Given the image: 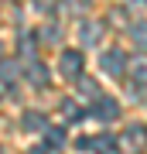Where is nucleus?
<instances>
[{
  "instance_id": "9b49d317",
  "label": "nucleus",
  "mask_w": 147,
  "mask_h": 154,
  "mask_svg": "<svg viewBox=\"0 0 147 154\" xmlns=\"http://www.w3.org/2000/svg\"><path fill=\"white\" fill-rule=\"evenodd\" d=\"M44 140H48L51 151H58L62 144H65V130H62V127H44Z\"/></svg>"
},
{
  "instance_id": "423d86ee",
  "label": "nucleus",
  "mask_w": 147,
  "mask_h": 154,
  "mask_svg": "<svg viewBox=\"0 0 147 154\" xmlns=\"http://www.w3.org/2000/svg\"><path fill=\"white\" fill-rule=\"evenodd\" d=\"M82 34V45H99V38H103V24H96V21H86L79 28Z\"/></svg>"
},
{
  "instance_id": "0eeeda50",
  "label": "nucleus",
  "mask_w": 147,
  "mask_h": 154,
  "mask_svg": "<svg viewBox=\"0 0 147 154\" xmlns=\"http://www.w3.org/2000/svg\"><path fill=\"white\" fill-rule=\"evenodd\" d=\"M86 144H89V151H96V154H113V137L109 134H99V137H86Z\"/></svg>"
},
{
  "instance_id": "20e7f679",
  "label": "nucleus",
  "mask_w": 147,
  "mask_h": 154,
  "mask_svg": "<svg viewBox=\"0 0 147 154\" xmlns=\"http://www.w3.org/2000/svg\"><path fill=\"white\" fill-rule=\"evenodd\" d=\"M123 144H127L130 151H144V147H147V127H144V123H130V127L123 130Z\"/></svg>"
},
{
  "instance_id": "f3484780",
  "label": "nucleus",
  "mask_w": 147,
  "mask_h": 154,
  "mask_svg": "<svg viewBox=\"0 0 147 154\" xmlns=\"http://www.w3.org/2000/svg\"><path fill=\"white\" fill-rule=\"evenodd\" d=\"M79 93L89 96V99H99V86L93 82V79H79Z\"/></svg>"
},
{
  "instance_id": "dca6fc26",
  "label": "nucleus",
  "mask_w": 147,
  "mask_h": 154,
  "mask_svg": "<svg viewBox=\"0 0 147 154\" xmlns=\"http://www.w3.org/2000/svg\"><path fill=\"white\" fill-rule=\"evenodd\" d=\"M62 4H65L69 14H86L89 7H93V0H62Z\"/></svg>"
},
{
  "instance_id": "2eb2a0df",
  "label": "nucleus",
  "mask_w": 147,
  "mask_h": 154,
  "mask_svg": "<svg viewBox=\"0 0 147 154\" xmlns=\"http://www.w3.org/2000/svg\"><path fill=\"white\" fill-rule=\"evenodd\" d=\"M58 38H62V31L55 28V24H48V28H41V31H38V41H48V45H58Z\"/></svg>"
},
{
  "instance_id": "ddd939ff",
  "label": "nucleus",
  "mask_w": 147,
  "mask_h": 154,
  "mask_svg": "<svg viewBox=\"0 0 147 154\" xmlns=\"http://www.w3.org/2000/svg\"><path fill=\"white\" fill-rule=\"evenodd\" d=\"M62 113H65V120H69V123H79V120H86V113H82L75 103H62Z\"/></svg>"
},
{
  "instance_id": "7ed1b4c3",
  "label": "nucleus",
  "mask_w": 147,
  "mask_h": 154,
  "mask_svg": "<svg viewBox=\"0 0 147 154\" xmlns=\"http://www.w3.org/2000/svg\"><path fill=\"white\" fill-rule=\"evenodd\" d=\"M93 116H96V120H103V123H113L116 116H120V103L109 99V96H99L96 103H93Z\"/></svg>"
},
{
  "instance_id": "9d476101",
  "label": "nucleus",
  "mask_w": 147,
  "mask_h": 154,
  "mask_svg": "<svg viewBox=\"0 0 147 154\" xmlns=\"http://www.w3.org/2000/svg\"><path fill=\"white\" fill-rule=\"evenodd\" d=\"M17 75H21V69H17V62H11V58H4L0 62V82H17Z\"/></svg>"
},
{
  "instance_id": "39448f33",
  "label": "nucleus",
  "mask_w": 147,
  "mask_h": 154,
  "mask_svg": "<svg viewBox=\"0 0 147 154\" xmlns=\"http://www.w3.org/2000/svg\"><path fill=\"white\" fill-rule=\"evenodd\" d=\"M24 69H27V79H31V86H38V89H44V86H48L51 72H48V65H44V62L31 58V62H24Z\"/></svg>"
},
{
  "instance_id": "aec40b11",
  "label": "nucleus",
  "mask_w": 147,
  "mask_h": 154,
  "mask_svg": "<svg viewBox=\"0 0 147 154\" xmlns=\"http://www.w3.org/2000/svg\"><path fill=\"white\" fill-rule=\"evenodd\" d=\"M0 51H4V48H0Z\"/></svg>"
},
{
  "instance_id": "4468645a",
  "label": "nucleus",
  "mask_w": 147,
  "mask_h": 154,
  "mask_svg": "<svg viewBox=\"0 0 147 154\" xmlns=\"http://www.w3.org/2000/svg\"><path fill=\"white\" fill-rule=\"evenodd\" d=\"M130 38H133L137 48H147V24H133V28H130Z\"/></svg>"
},
{
  "instance_id": "a211bd4d",
  "label": "nucleus",
  "mask_w": 147,
  "mask_h": 154,
  "mask_svg": "<svg viewBox=\"0 0 147 154\" xmlns=\"http://www.w3.org/2000/svg\"><path fill=\"white\" fill-rule=\"evenodd\" d=\"M34 11H41V14H51V11H55V0H34Z\"/></svg>"
},
{
  "instance_id": "6ab92c4d",
  "label": "nucleus",
  "mask_w": 147,
  "mask_h": 154,
  "mask_svg": "<svg viewBox=\"0 0 147 154\" xmlns=\"http://www.w3.org/2000/svg\"><path fill=\"white\" fill-rule=\"evenodd\" d=\"M34 154H55L51 147H34Z\"/></svg>"
},
{
  "instance_id": "f03ea898",
  "label": "nucleus",
  "mask_w": 147,
  "mask_h": 154,
  "mask_svg": "<svg viewBox=\"0 0 147 154\" xmlns=\"http://www.w3.org/2000/svg\"><path fill=\"white\" fill-rule=\"evenodd\" d=\"M82 65H86V58H82V51H72V48H65L62 51V75L65 79H82Z\"/></svg>"
},
{
  "instance_id": "f257e3e1",
  "label": "nucleus",
  "mask_w": 147,
  "mask_h": 154,
  "mask_svg": "<svg viewBox=\"0 0 147 154\" xmlns=\"http://www.w3.org/2000/svg\"><path fill=\"white\" fill-rule=\"evenodd\" d=\"M99 69L106 72V75H116L120 79L123 72H127V55L120 48H109V51H103V58H99Z\"/></svg>"
},
{
  "instance_id": "1a4fd4ad",
  "label": "nucleus",
  "mask_w": 147,
  "mask_h": 154,
  "mask_svg": "<svg viewBox=\"0 0 147 154\" xmlns=\"http://www.w3.org/2000/svg\"><path fill=\"white\" fill-rule=\"evenodd\" d=\"M21 127H24V130H44V127H48V120H44L38 110H27L24 120H21Z\"/></svg>"
},
{
  "instance_id": "f8f14e48",
  "label": "nucleus",
  "mask_w": 147,
  "mask_h": 154,
  "mask_svg": "<svg viewBox=\"0 0 147 154\" xmlns=\"http://www.w3.org/2000/svg\"><path fill=\"white\" fill-rule=\"evenodd\" d=\"M34 45H38V38H31V34H21V41H17V51H21L24 62L34 58Z\"/></svg>"
},
{
  "instance_id": "6e6552de",
  "label": "nucleus",
  "mask_w": 147,
  "mask_h": 154,
  "mask_svg": "<svg viewBox=\"0 0 147 154\" xmlns=\"http://www.w3.org/2000/svg\"><path fill=\"white\" fill-rule=\"evenodd\" d=\"M127 75H130L133 79V82H147V62L144 58H137V62H127Z\"/></svg>"
}]
</instances>
